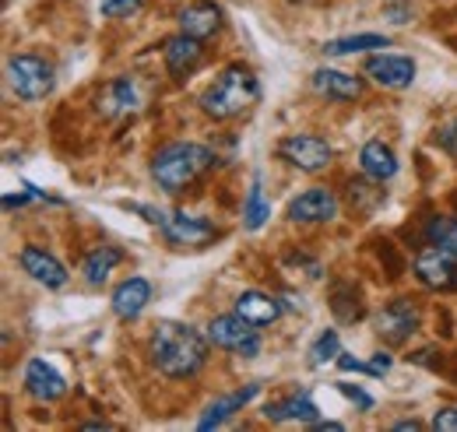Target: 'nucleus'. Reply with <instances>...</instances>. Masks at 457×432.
Listing matches in <instances>:
<instances>
[{"mask_svg": "<svg viewBox=\"0 0 457 432\" xmlns=\"http://www.w3.org/2000/svg\"><path fill=\"white\" fill-rule=\"evenodd\" d=\"M7 85L21 103H39L54 92L57 85V71L50 60L36 54H18L7 60Z\"/></svg>", "mask_w": 457, "mask_h": 432, "instance_id": "20e7f679", "label": "nucleus"}, {"mask_svg": "<svg viewBox=\"0 0 457 432\" xmlns=\"http://www.w3.org/2000/svg\"><path fill=\"white\" fill-rule=\"evenodd\" d=\"M373 183H377V179H370V176H366V179H352V183H348V204H352L359 215H370V212L384 201V197H366V190H370Z\"/></svg>", "mask_w": 457, "mask_h": 432, "instance_id": "cd10ccee", "label": "nucleus"}, {"mask_svg": "<svg viewBox=\"0 0 457 432\" xmlns=\"http://www.w3.org/2000/svg\"><path fill=\"white\" fill-rule=\"evenodd\" d=\"M391 429L395 432H422L426 426H422V422H415V419H401V422H395Z\"/></svg>", "mask_w": 457, "mask_h": 432, "instance_id": "f704fd0d", "label": "nucleus"}, {"mask_svg": "<svg viewBox=\"0 0 457 432\" xmlns=\"http://www.w3.org/2000/svg\"><path fill=\"white\" fill-rule=\"evenodd\" d=\"M338 390H342L352 404H359L362 411H373V404H377V401H373L366 390H359V386H352V383H338Z\"/></svg>", "mask_w": 457, "mask_h": 432, "instance_id": "2f4dec72", "label": "nucleus"}, {"mask_svg": "<svg viewBox=\"0 0 457 432\" xmlns=\"http://www.w3.org/2000/svg\"><path fill=\"white\" fill-rule=\"evenodd\" d=\"M436 145H440L447 155H454V159H457V120H454V123H447V127L436 134Z\"/></svg>", "mask_w": 457, "mask_h": 432, "instance_id": "473e14b6", "label": "nucleus"}, {"mask_svg": "<svg viewBox=\"0 0 457 432\" xmlns=\"http://www.w3.org/2000/svg\"><path fill=\"white\" fill-rule=\"evenodd\" d=\"M362 74H370L380 88L404 92V88H411V81H415V60L404 54H387V50H380V54H370Z\"/></svg>", "mask_w": 457, "mask_h": 432, "instance_id": "9d476101", "label": "nucleus"}, {"mask_svg": "<svg viewBox=\"0 0 457 432\" xmlns=\"http://www.w3.org/2000/svg\"><path fill=\"white\" fill-rule=\"evenodd\" d=\"M338 197L328 190V187H310L303 190L299 197H292L286 208L288 221H299V225H320V221H331L338 218Z\"/></svg>", "mask_w": 457, "mask_h": 432, "instance_id": "9b49d317", "label": "nucleus"}, {"mask_svg": "<svg viewBox=\"0 0 457 432\" xmlns=\"http://www.w3.org/2000/svg\"><path fill=\"white\" fill-rule=\"evenodd\" d=\"M261 415L268 422H275V426H282V422H303V426L320 422V408L306 394H288V397H278V401H268Z\"/></svg>", "mask_w": 457, "mask_h": 432, "instance_id": "a211bd4d", "label": "nucleus"}, {"mask_svg": "<svg viewBox=\"0 0 457 432\" xmlns=\"http://www.w3.org/2000/svg\"><path fill=\"white\" fill-rule=\"evenodd\" d=\"M359 165H362V176H370L377 183H387L398 176V155L384 141H366L359 152Z\"/></svg>", "mask_w": 457, "mask_h": 432, "instance_id": "4be33fe9", "label": "nucleus"}, {"mask_svg": "<svg viewBox=\"0 0 457 432\" xmlns=\"http://www.w3.org/2000/svg\"><path fill=\"white\" fill-rule=\"evenodd\" d=\"M141 106V96H137V85L130 78H116L110 81L99 96H96V109L106 116V120H116V116H127Z\"/></svg>", "mask_w": 457, "mask_h": 432, "instance_id": "aec40b11", "label": "nucleus"}, {"mask_svg": "<svg viewBox=\"0 0 457 432\" xmlns=\"http://www.w3.org/2000/svg\"><path fill=\"white\" fill-rule=\"evenodd\" d=\"M313 429H320V432H342L345 426H342V422H313Z\"/></svg>", "mask_w": 457, "mask_h": 432, "instance_id": "c9c22d12", "label": "nucleus"}, {"mask_svg": "<svg viewBox=\"0 0 457 432\" xmlns=\"http://www.w3.org/2000/svg\"><path fill=\"white\" fill-rule=\"evenodd\" d=\"M342 355V337H338V330H324L313 345H310V366H324V362H331V359H338Z\"/></svg>", "mask_w": 457, "mask_h": 432, "instance_id": "bb28decb", "label": "nucleus"}, {"mask_svg": "<svg viewBox=\"0 0 457 432\" xmlns=\"http://www.w3.org/2000/svg\"><path fill=\"white\" fill-rule=\"evenodd\" d=\"M25 390L39 404H54V401H60L67 394V379L46 359H29V366H25Z\"/></svg>", "mask_w": 457, "mask_h": 432, "instance_id": "ddd939ff", "label": "nucleus"}, {"mask_svg": "<svg viewBox=\"0 0 457 432\" xmlns=\"http://www.w3.org/2000/svg\"><path fill=\"white\" fill-rule=\"evenodd\" d=\"M215 152L208 145H197V141H172L162 145L155 155H152V179L159 183L162 194H183L190 190L212 165H215Z\"/></svg>", "mask_w": 457, "mask_h": 432, "instance_id": "f03ea898", "label": "nucleus"}, {"mask_svg": "<svg viewBox=\"0 0 457 432\" xmlns=\"http://www.w3.org/2000/svg\"><path fill=\"white\" fill-rule=\"evenodd\" d=\"M278 155L286 159L288 165L303 169V172H320L328 169L331 159H335V148L324 141V137H313V134H292L278 145Z\"/></svg>", "mask_w": 457, "mask_h": 432, "instance_id": "6e6552de", "label": "nucleus"}, {"mask_svg": "<svg viewBox=\"0 0 457 432\" xmlns=\"http://www.w3.org/2000/svg\"><path fill=\"white\" fill-rule=\"evenodd\" d=\"M201 112L212 120H232L243 116L246 109H253L261 103V81L250 67L243 63H228L226 71L204 88V96L197 99Z\"/></svg>", "mask_w": 457, "mask_h": 432, "instance_id": "7ed1b4c3", "label": "nucleus"}, {"mask_svg": "<svg viewBox=\"0 0 457 432\" xmlns=\"http://www.w3.org/2000/svg\"><path fill=\"white\" fill-rule=\"evenodd\" d=\"M415 278L433 292H457V253L440 246H422L415 257Z\"/></svg>", "mask_w": 457, "mask_h": 432, "instance_id": "423d86ee", "label": "nucleus"}, {"mask_svg": "<svg viewBox=\"0 0 457 432\" xmlns=\"http://www.w3.org/2000/svg\"><path fill=\"white\" fill-rule=\"evenodd\" d=\"M162 236L170 239L172 246H208L219 239V228L215 221L201 215H187V212H162V221H159Z\"/></svg>", "mask_w": 457, "mask_h": 432, "instance_id": "0eeeda50", "label": "nucleus"}, {"mask_svg": "<svg viewBox=\"0 0 457 432\" xmlns=\"http://www.w3.org/2000/svg\"><path fill=\"white\" fill-rule=\"evenodd\" d=\"M292 4H306V0H292Z\"/></svg>", "mask_w": 457, "mask_h": 432, "instance_id": "4c0bfd02", "label": "nucleus"}, {"mask_svg": "<svg viewBox=\"0 0 457 432\" xmlns=\"http://www.w3.org/2000/svg\"><path fill=\"white\" fill-rule=\"evenodd\" d=\"M335 362H338V370H342V373H366V377H380V373H377V366H373V362H362V359H352V355H338V359H335Z\"/></svg>", "mask_w": 457, "mask_h": 432, "instance_id": "c756f323", "label": "nucleus"}, {"mask_svg": "<svg viewBox=\"0 0 457 432\" xmlns=\"http://www.w3.org/2000/svg\"><path fill=\"white\" fill-rule=\"evenodd\" d=\"M310 88L335 103H355L362 96V78H355L348 71H335V67H317L310 78Z\"/></svg>", "mask_w": 457, "mask_h": 432, "instance_id": "2eb2a0df", "label": "nucleus"}, {"mask_svg": "<svg viewBox=\"0 0 457 432\" xmlns=\"http://www.w3.org/2000/svg\"><path fill=\"white\" fill-rule=\"evenodd\" d=\"M201 56H204L201 39H194L187 32H176V36H170L162 43V63H166V71H170L176 81H183L187 74H194L197 63H201Z\"/></svg>", "mask_w": 457, "mask_h": 432, "instance_id": "4468645a", "label": "nucleus"}, {"mask_svg": "<svg viewBox=\"0 0 457 432\" xmlns=\"http://www.w3.org/2000/svg\"><path fill=\"white\" fill-rule=\"evenodd\" d=\"M422 236H426V243H433V246H440V250L457 253V218L433 215L426 225H422Z\"/></svg>", "mask_w": 457, "mask_h": 432, "instance_id": "a878e982", "label": "nucleus"}, {"mask_svg": "<svg viewBox=\"0 0 457 432\" xmlns=\"http://www.w3.org/2000/svg\"><path fill=\"white\" fill-rule=\"evenodd\" d=\"M141 4L145 0H99V7H103L106 18H130V14L141 11Z\"/></svg>", "mask_w": 457, "mask_h": 432, "instance_id": "c85d7f7f", "label": "nucleus"}, {"mask_svg": "<svg viewBox=\"0 0 457 432\" xmlns=\"http://www.w3.org/2000/svg\"><path fill=\"white\" fill-rule=\"evenodd\" d=\"M18 264H21V270H25L32 281H39L43 288H54V292L71 281V270L63 268L54 253H46V250H39V246H21Z\"/></svg>", "mask_w": 457, "mask_h": 432, "instance_id": "f8f14e48", "label": "nucleus"}, {"mask_svg": "<svg viewBox=\"0 0 457 432\" xmlns=\"http://www.w3.org/2000/svg\"><path fill=\"white\" fill-rule=\"evenodd\" d=\"M370 362L377 366V373H380V377H384V373H387V370L395 366V359H391L387 352H373V359H370Z\"/></svg>", "mask_w": 457, "mask_h": 432, "instance_id": "72a5a7b5", "label": "nucleus"}, {"mask_svg": "<svg viewBox=\"0 0 457 432\" xmlns=\"http://www.w3.org/2000/svg\"><path fill=\"white\" fill-rule=\"evenodd\" d=\"M81 429H113V426H110V422H85Z\"/></svg>", "mask_w": 457, "mask_h": 432, "instance_id": "e433bc0d", "label": "nucleus"}, {"mask_svg": "<svg viewBox=\"0 0 457 432\" xmlns=\"http://www.w3.org/2000/svg\"><path fill=\"white\" fill-rule=\"evenodd\" d=\"M271 218V204L264 201V187H261V176H253L250 190H246V201H243V228L257 232L264 221Z\"/></svg>", "mask_w": 457, "mask_h": 432, "instance_id": "393cba45", "label": "nucleus"}, {"mask_svg": "<svg viewBox=\"0 0 457 432\" xmlns=\"http://www.w3.org/2000/svg\"><path fill=\"white\" fill-rule=\"evenodd\" d=\"M391 39L377 36V32H359V36H342V39H328L324 54L328 56H355V54H380L387 50Z\"/></svg>", "mask_w": 457, "mask_h": 432, "instance_id": "b1692460", "label": "nucleus"}, {"mask_svg": "<svg viewBox=\"0 0 457 432\" xmlns=\"http://www.w3.org/2000/svg\"><path fill=\"white\" fill-rule=\"evenodd\" d=\"M422 324V313H419V306L411 303V299H395V303H387L377 317H373V330L387 341V345H401V341H408L415 330Z\"/></svg>", "mask_w": 457, "mask_h": 432, "instance_id": "1a4fd4ad", "label": "nucleus"}, {"mask_svg": "<svg viewBox=\"0 0 457 432\" xmlns=\"http://www.w3.org/2000/svg\"><path fill=\"white\" fill-rule=\"evenodd\" d=\"M148 303H152V281L141 278V274L120 281L113 288V299H110V306H113V313L120 320H137Z\"/></svg>", "mask_w": 457, "mask_h": 432, "instance_id": "dca6fc26", "label": "nucleus"}, {"mask_svg": "<svg viewBox=\"0 0 457 432\" xmlns=\"http://www.w3.org/2000/svg\"><path fill=\"white\" fill-rule=\"evenodd\" d=\"M261 394V383H246V386H239V390H232L226 397H219V401H212L208 408H204V415L197 419V429L201 432H212L219 429V426H226L228 419L236 415V411H243L253 397Z\"/></svg>", "mask_w": 457, "mask_h": 432, "instance_id": "f3484780", "label": "nucleus"}, {"mask_svg": "<svg viewBox=\"0 0 457 432\" xmlns=\"http://www.w3.org/2000/svg\"><path fill=\"white\" fill-rule=\"evenodd\" d=\"M208 345H212L208 334H201L197 327L159 320L148 337V355H152V366L166 379H190L204 370Z\"/></svg>", "mask_w": 457, "mask_h": 432, "instance_id": "f257e3e1", "label": "nucleus"}, {"mask_svg": "<svg viewBox=\"0 0 457 432\" xmlns=\"http://www.w3.org/2000/svg\"><path fill=\"white\" fill-rule=\"evenodd\" d=\"M219 29H222V7L212 0H201V4H190L179 11V32H187L201 43L212 39Z\"/></svg>", "mask_w": 457, "mask_h": 432, "instance_id": "6ab92c4d", "label": "nucleus"}, {"mask_svg": "<svg viewBox=\"0 0 457 432\" xmlns=\"http://www.w3.org/2000/svg\"><path fill=\"white\" fill-rule=\"evenodd\" d=\"M239 317H246L253 327H271L282 317V303L268 292H257V288H246L236 295V306H232Z\"/></svg>", "mask_w": 457, "mask_h": 432, "instance_id": "412c9836", "label": "nucleus"}, {"mask_svg": "<svg viewBox=\"0 0 457 432\" xmlns=\"http://www.w3.org/2000/svg\"><path fill=\"white\" fill-rule=\"evenodd\" d=\"M429 429L433 432H457V408H440V411L433 415Z\"/></svg>", "mask_w": 457, "mask_h": 432, "instance_id": "7c9ffc66", "label": "nucleus"}, {"mask_svg": "<svg viewBox=\"0 0 457 432\" xmlns=\"http://www.w3.org/2000/svg\"><path fill=\"white\" fill-rule=\"evenodd\" d=\"M123 261V250L120 246H110V243H103V246H96V250H88L85 253V261H81V278L92 285V288H103L106 281H110V274L113 268Z\"/></svg>", "mask_w": 457, "mask_h": 432, "instance_id": "5701e85b", "label": "nucleus"}, {"mask_svg": "<svg viewBox=\"0 0 457 432\" xmlns=\"http://www.w3.org/2000/svg\"><path fill=\"white\" fill-rule=\"evenodd\" d=\"M208 341L222 352H232V355H243V359H257L264 341H261V327H253L246 317H239L236 310L232 313H222L208 324Z\"/></svg>", "mask_w": 457, "mask_h": 432, "instance_id": "39448f33", "label": "nucleus"}]
</instances>
